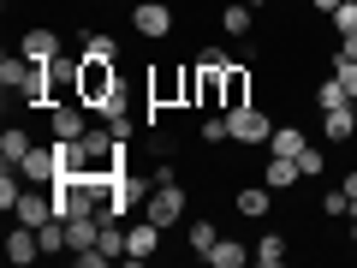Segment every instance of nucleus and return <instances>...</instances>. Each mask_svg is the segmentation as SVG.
Listing matches in <instances>:
<instances>
[{
  "instance_id": "nucleus-1",
  "label": "nucleus",
  "mask_w": 357,
  "mask_h": 268,
  "mask_svg": "<svg viewBox=\"0 0 357 268\" xmlns=\"http://www.w3.org/2000/svg\"><path fill=\"white\" fill-rule=\"evenodd\" d=\"M119 89H126V77H119V60H84V66H77V102H84L89 114H102V107L119 96Z\"/></svg>"
},
{
  "instance_id": "nucleus-2",
  "label": "nucleus",
  "mask_w": 357,
  "mask_h": 268,
  "mask_svg": "<svg viewBox=\"0 0 357 268\" xmlns=\"http://www.w3.org/2000/svg\"><path fill=\"white\" fill-rule=\"evenodd\" d=\"M227 126H232V149H268V137H274V119H268V107H256V102L227 107Z\"/></svg>"
},
{
  "instance_id": "nucleus-3",
  "label": "nucleus",
  "mask_w": 357,
  "mask_h": 268,
  "mask_svg": "<svg viewBox=\"0 0 357 268\" xmlns=\"http://www.w3.org/2000/svg\"><path fill=\"white\" fill-rule=\"evenodd\" d=\"M143 215H149V221H161V227H178V221H185V185H178V179L155 185V191H149V203H143Z\"/></svg>"
},
{
  "instance_id": "nucleus-4",
  "label": "nucleus",
  "mask_w": 357,
  "mask_h": 268,
  "mask_svg": "<svg viewBox=\"0 0 357 268\" xmlns=\"http://www.w3.org/2000/svg\"><path fill=\"white\" fill-rule=\"evenodd\" d=\"M161 221H149V215H137V221H126V262H149L155 251H161Z\"/></svg>"
},
{
  "instance_id": "nucleus-5",
  "label": "nucleus",
  "mask_w": 357,
  "mask_h": 268,
  "mask_svg": "<svg viewBox=\"0 0 357 268\" xmlns=\"http://www.w3.org/2000/svg\"><path fill=\"white\" fill-rule=\"evenodd\" d=\"M131 30H137L143 42L173 36V6H167V0H143V6H131Z\"/></svg>"
},
{
  "instance_id": "nucleus-6",
  "label": "nucleus",
  "mask_w": 357,
  "mask_h": 268,
  "mask_svg": "<svg viewBox=\"0 0 357 268\" xmlns=\"http://www.w3.org/2000/svg\"><path fill=\"white\" fill-rule=\"evenodd\" d=\"M18 54H24V60H36V66H48V60H60V30H48V24H30L24 36H18Z\"/></svg>"
},
{
  "instance_id": "nucleus-7",
  "label": "nucleus",
  "mask_w": 357,
  "mask_h": 268,
  "mask_svg": "<svg viewBox=\"0 0 357 268\" xmlns=\"http://www.w3.org/2000/svg\"><path fill=\"white\" fill-rule=\"evenodd\" d=\"M220 89H227V107L256 102V72H250V60H232L227 72H220Z\"/></svg>"
},
{
  "instance_id": "nucleus-8",
  "label": "nucleus",
  "mask_w": 357,
  "mask_h": 268,
  "mask_svg": "<svg viewBox=\"0 0 357 268\" xmlns=\"http://www.w3.org/2000/svg\"><path fill=\"white\" fill-rule=\"evenodd\" d=\"M48 131L54 137H84L89 131V107L84 102H54L48 107Z\"/></svg>"
},
{
  "instance_id": "nucleus-9",
  "label": "nucleus",
  "mask_w": 357,
  "mask_h": 268,
  "mask_svg": "<svg viewBox=\"0 0 357 268\" xmlns=\"http://www.w3.org/2000/svg\"><path fill=\"white\" fill-rule=\"evenodd\" d=\"M18 173H24V185H54V179H60V155H54V143H48V149L36 143V149L18 161Z\"/></svg>"
},
{
  "instance_id": "nucleus-10",
  "label": "nucleus",
  "mask_w": 357,
  "mask_h": 268,
  "mask_svg": "<svg viewBox=\"0 0 357 268\" xmlns=\"http://www.w3.org/2000/svg\"><path fill=\"white\" fill-rule=\"evenodd\" d=\"M0 251H6V262H13V268H30L42 256V239H36V227H18V221H13V232H6Z\"/></svg>"
},
{
  "instance_id": "nucleus-11",
  "label": "nucleus",
  "mask_w": 357,
  "mask_h": 268,
  "mask_svg": "<svg viewBox=\"0 0 357 268\" xmlns=\"http://www.w3.org/2000/svg\"><path fill=\"white\" fill-rule=\"evenodd\" d=\"M274 197H280V191H268V185H244V191L232 197V215H244V221H268V215H274Z\"/></svg>"
},
{
  "instance_id": "nucleus-12",
  "label": "nucleus",
  "mask_w": 357,
  "mask_h": 268,
  "mask_svg": "<svg viewBox=\"0 0 357 268\" xmlns=\"http://www.w3.org/2000/svg\"><path fill=\"white\" fill-rule=\"evenodd\" d=\"M13 221H18V227H42V221H54V191H36V185H30V191L18 197Z\"/></svg>"
},
{
  "instance_id": "nucleus-13",
  "label": "nucleus",
  "mask_w": 357,
  "mask_h": 268,
  "mask_svg": "<svg viewBox=\"0 0 357 268\" xmlns=\"http://www.w3.org/2000/svg\"><path fill=\"white\" fill-rule=\"evenodd\" d=\"M298 179H304L298 155H268V161H262V185H268V191H292Z\"/></svg>"
},
{
  "instance_id": "nucleus-14",
  "label": "nucleus",
  "mask_w": 357,
  "mask_h": 268,
  "mask_svg": "<svg viewBox=\"0 0 357 268\" xmlns=\"http://www.w3.org/2000/svg\"><path fill=\"white\" fill-rule=\"evenodd\" d=\"M321 137H328V143H351L357 137V102L328 107V114H321Z\"/></svg>"
},
{
  "instance_id": "nucleus-15",
  "label": "nucleus",
  "mask_w": 357,
  "mask_h": 268,
  "mask_svg": "<svg viewBox=\"0 0 357 268\" xmlns=\"http://www.w3.org/2000/svg\"><path fill=\"white\" fill-rule=\"evenodd\" d=\"M250 256H256L250 244H238V239H220L215 251L203 256V268H244V262H250Z\"/></svg>"
},
{
  "instance_id": "nucleus-16",
  "label": "nucleus",
  "mask_w": 357,
  "mask_h": 268,
  "mask_svg": "<svg viewBox=\"0 0 357 268\" xmlns=\"http://www.w3.org/2000/svg\"><path fill=\"white\" fill-rule=\"evenodd\" d=\"M30 149H36V143H30L24 126H6V131H0V167H18Z\"/></svg>"
},
{
  "instance_id": "nucleus-17",
  "label": "nucleus",
  "mask_w": 357,
  "mask_h": 268,
  "mask_svg": "<svg viewBox=\"0 0 357 268\" xmlns=\"http://www.w3.org/2000/svg\"><path fill=\"white\" fill-rule=\"evenodd\" d=\"M286 256H292V239H286L280 227H274V232H262V239H256V262H262V268H280Z\"/></svg>"
},
{
  "instance_id": "nucleus-18",
  "label": "nucleus",
  "mask_w": 357,
  "mask_h": 268,
  "mask_svg": "<svg viewBox=\"0 0 357 268\" xmlns=\"http://www.w3.org/2000/svg\"><path fill=\"white\" fill-rule=\"evenodd\" d=\"M185 244H191V256H197V262H203V256L208 251H215V244H220V227H215V221H191V227H185Z\"/></svg>"
},
{
  "instance_id": "nucleus-19",
  "label": "nucleus",
  "mask_w": 357,
  "mask_h": 268,
  "mask_svg": "<svg viewBox=\"0 0 357 268\" xmlns=\"http://www.w3.org/2000/svg\"><path fill=\"white\" fill-rule=\"evenodd\" d=\"M250 24H256V6H250V0L220 6V30H227V36H250Z\"/></svg>"
},
{
  "instance_id": "nucleus-20",
  "label": "nucleus",
  "mask_w": 357,
  "mask_h": 268,
  "mask_svg": "<svg viewBox=\"0 0 357 268\" xmlns=\"http://www.w3.org/2000/svg\"><path fill=\"white\" fill-rule=\"evenodd\" d=\"M84 60H119V42H114V30H84Z\"/></svg>"
},
{
  "instance_id": "nucleus-21",
  "label": "nucleus",
  "mask_w": 357,
  "mask_h": 268,
  "mask_svg": "<svg viewBox=\"0 0 357 268\" xmlns=\"http://www.w3.org/2000/svg\"><path fill=\"white\" fill-rule=\"evenodd\" d=\"M304 126H274V137H268V155H298L304 149Z\"/></svg>"
},
{
  "instance_id": "nucleus-22",
  "label": "nucleus",
  "mask_w": 357,
  "mask_h": 268,
  "mask_svg": "<svg viewBox=\"0 0 357 268\" xmlns=\"http://www.w3.org/2000/svg\"><path fill=\"white\" fill-rule=\"evenodd\" d=\"M197 137H203L208 149H227V143H232V126H227V114H203V126H197Z\"/></svg>"
},
{
  "instance_id": "nucleus-23",
  "label": "nucleus",
  "mask_w": 357,
  "mask_h": 268,
  "mask_svg": "<svg viewBox=\"0 0 357 268\" xmlns=\"http://www.w3.org/2000/svg\"><path fill=\"white\" fill-rule=\"evenodd\" d=\"M345 102H351V96H345V84H340V77H321V84H316V107H321V114H328V107H345Z\"/></svg>"
},
{
  "instance_id": "nucleus-24",
  "label": "nucleus",
  "mask_w": 357,
  "mask_h": 268,
  "mask_svg": "<svg viewBox=\"0 0 357 268\" xmlns=\"http://www.w3.org/2000/svg\"><path fill=\"white\" fill-rule=\"evenodd\" d=\"M24 72H30V60H24V54H6V60H0V89L13 96V89L24 84Z\"/></svg>"
},
{
  "instance_id": "nucleus-25",
  "label": "nucleus",
  "mask_w": 357,
  "mask_h": 268,
  "mask_svg": "<svg viewBox=\"0 0 357 268\" xmlns=\"http://www.w3.org/2000/svg\"><path fill=\"white\" fill-rule=\"evenodd\" d=\"M328 24L340 30V36H357V0H340V6L328 13Z\"/></svg>"
},
{
  "instance_id": "nucleus-26",
  "label": "nucleus",
  "mask_w": 357,
  "mask_h": 268,
  "mask_svg": "<svg viewBox=\"0 0 357 268\" xmlns=\"http://www.w3.org/2000/svg\"><path fill=\"white\" fill-rule=\"evenodd\" d=\"M321 215H328V221H340V215H357V203L345 197V185H340V191H328V197H321Z\"/></svg>"
},
{
  "instance_id": "nucleus-27",
  "label": "nucleus",
  "mask_w": 357,
  "mask_h": 268,
  "mask_svg": "<svg viewBox=\"0 0 357 268\" xmlns=\"http://www.w3.org/2000/svg\"><path fill=\"white\" fill-rule=\"evenodd\" d=\"M298 167H304V179H316V173H328V155H321L316 143H304V149H298Z\"/></svg>"
},
{
  "instance_id": "nucleus-28",
  "label": "nucleus",
  "mask_w": 357,
  "mask_h": 268,
  "mask_svg": "<svg viewBox=\"0 0 357 268\" xmlns=\"http://www.w3.org/2000/svg\"><path fill=\"white\" fill-rule=\"evenodd\" d=\"M333 77L345 84V96L357 102V60H345V54H333Z\"/></svg>"
},
{
  "instance_id": "nucleus-29",
  "label": "nucleus",
  "mask_w": 357,
  "mask_h": 268,
  "mask_svg": "<svg viewBox=\"0 0 357 268\" xmlns=\"http://www.w3.org/2000/svg\"><path fill=\"white\" fill-rule=\"evenodd\" d=\"M333 54H345V60H357V36H340V48Z\"/></svg>"
},
{
  "instance_id": "nucleus-30",
  "label": "nucleus",
  "mask_w": 357,
  "mask_h": 268,
  "mask_svg": "<svg viewBox=\"0 0 357 268\" xmlns=\"http://www.w3.org/2000/svg\"><path fill=\"white\" fill-rule=\"evenodd\" d=\"M333 6H340V0H310V13H321V18H328Z\"/></svg>"
},
{
  "instance_id": "nucleus-31",
  "label": "nucleus",
  "mask_w": 357,
  "mask_h": 268,
  "mask_svg": "<svg viewBox=\"0 0 357 268\" xmlns=\"http://www.w3.org/2000/svg\"><path fill=\"white\" fill-rule=\"evenodd\" d=\"M345 197H351V203H357V167H351V173H345Z\"/></svg>"
},
{
  "instance_id": "nucleus-32",
  "label": "nucleus",
  "mask_w": 357,
  "mask_h": 268,
  "mask_svg": "<svg viewBox=\"0 0 357 268\" xmlns=\"http://www.w3.org/2000/svg\"><path fill=\"white\" fill-rule=\"evenodd\" d=\"M351 251H357V215H351Z\"/></svg>"
},
{
  "instance_id": "nucleus-33",
  "label": "nucleus",
  "mask_w": 357,
  "mask_h": 268,
  "mask_svg": "<svg viewBox=\"0 0 357 268\" xmlns=\"http://www.w3.org/2000/svg\"><path fill=\"white\" fill-rule=\"evenodd\" d=\"M96 6H102V0H96Z\"/></svg>"
}]
</instances>
